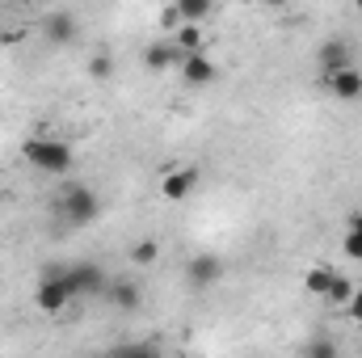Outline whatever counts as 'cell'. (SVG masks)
<instances>
[{"instance_id": "1", "label": "cell", "mask_w": 362, "mask_h": 358, "mask_svg": "<svg viewBox=\"0 0 362 358\" xmlns=\"http://www.w3.org/2000/svg\"><path fill=\"white\" fill-rule=\"evenodd\" d=\"M21 161H25L30 169H38V173L64 178V173L76 165V152H72V144H64V139H55V135H30V139L21 144Z\"/></svg>"}, {"instance_id": "2", "label": "cell", "mask_w": 362, "mask_h": 358, "mask_svg": "<svg viewBox=\"0 0 362 358\" xmlns=\"http://www.w3.org/2000/svg\"><path fill=\"white\" fill-rule=\"evenodd\" d=\"M55 211H59L72 228H89L93 219L101 215V198L93 194L89 185H68V190L55 198Z\"/></svg>"}, {"instance_id": "3", "label": "cell", "mask_w": 362, "mask_h": 358, "mask_svg": "<svg viewBox=\"0 0 362 358\" xmlns=\"http://www.w3.org/2000/svg\"><path fill=\"white\" fill-rule=\"evenodd\" d=\"M64 270L68 266H47L38 291H34V304H38V312H47V316H59V312L72 304V291H68V282H64Z\"/></svg>"}, {"instance_id": "4", "label": "cell", "mask_w": 362, "mask_h": 358, "mask_svg": "<svg viewBox=\"0 0 362 358\" xmlns=\"http://www.w3.org/2000/svg\"><path fill=\"white\" fill-rule=\"evenodd\" d=\"M64 282H68L72 299H89V295H101V291L110 287L97 262H76V266H68L64 270Z\"/></svg>"}, {"instance_id": "5", "label": "cell", "mask_w": 362, "mask_h": 358, "mask_svg": "<svg viewBox=\"0 0 362 358\" xmlns=\"http://www.w3.org/2000/svg\"><path fill=\"white\" fill-rule=\"evenodd\" d=\"M316 68H320L325 81L337 76V72H346V68H354V47L346 38H325L320 51H316Z\"/></svg>"}, {"instance_id": "6", "label": "cell", "mask_w": 362, "mask_h": 358, "mask_svg": "<svg viewBox=\"0 0 362 358\" xmlns=\"http://www.w3.org/2000/svg\"><path fill=\"white\" fill-rule=\"evenodd\" d=\"M185 278H189V287H215L223 278V262L215 253H194L185 262Z\"/></svg>"}, {"instance_id": "7", "label": "cell", "mask_w": 362, "mask_h": 358, "mask_svg": "<svg viewBox=\"0 0 362 358\" xmlns=\"http://www.w3.org/2000/svg\"><path fill=\"white\" fill-rule=\"evenodd\" d=\"M194 185H198V169H194V165H181V169H165V178H160V194H165L169 202H185Z\"/></svg>"}, {"instance_id": "8", "label": "cell", "mask_w": 362, "mask_h": 358, "mask_svg": "<svg viewBox=\"0 0 362 358\" xmlns=\"http://www.w3.org/2000/svg\"><path fill=\"white\" fill-rule=\"evenodd\" d=\"M42 34H47V42L64 47V42H72V34H76V17H72L68 8H51V13L42 17Z\"/></svg>"}, {"instance_id": "9", "label": "cell", "mask_w": 362, "mask_h": 358, "mask_svg": "<svg viewBox=\"0 0 362 358\" xmlns=\"http://www.w3.org/2000/svg\"><path fill=\"white\" fill-rule=\"evenodd\" d=\"M181 81L185 85H215V76H219V68H215V59H206V55H181Z\"/></svg>"}, {"instance_id": "10", "label": "cell", "mask_w": 362, "mask_h": 358, "mask_svg": "<svg viewBox=\"0 0 362 358\" xmlns=\"http://www.w3.org/2000/svg\"><path fill=\"white\" fill-rule=\"evenodd\" d=\"M105 295H110V304H114L118 312H135V308L144 304V291H139V282H131V278H114V282L105 287Z\"/></svg>"}, {"instance_id": "11", "label": "cell", "mask_w": 362, "mask_h": 358, "mask_svg": "<svg viewBox=\"0 0 362 358\" xmlns=\"http://www.w3.org/2000/svg\"><path fill=\"white\" fill-rule=\"evenodd\" d=\"M325 89L333 93L337 101H358V97H362V72H358V68H346V72L329 76V81H325Z\"/></svg>"}, {"instance_id": "12", "label": "cell", "mask_w": 362, "mask_h": 358, "mask_svg": "<svg viewBox=\"0 0 362 358\" xmlns=\"http://www.w3.org/2000/svg\"><path fill=\"white\" fill-rule=\"evenodd\" d=\"M181 64V51L173 42H152V47H144V68L148 72H169V68H177Z\"/></svg>"}, {"instance_id": "13", "label": "cell", "mask_w": 362, "mask_h": 358, "mask_svg": "<svg viewBox=\"0 0 362 358\" xmlns=\"http://www.w3.org/2000/svg\"><path fill=\"white\" fill-rule=\"evenodd\" d=\"M202 42H206V34L198 25H181L177 34H173V47H177L181 55H202Z\"/></svg>"}, {"instance_id": "14", "label": "cell", "mask_w": 362, "mask_h": 358, "mask_svg": "<svg viewBox=\"0 0 362 358\" xmlns=\"http://www.w3.org/2000/svg\"><path fill=\"white\" fill-rule=\"evenodd\" d=\"M333 278H337V270H333V266H312L308 274H303V287H308L312 295H320V299H325V295H329V287H333Z\"/></svg>"}, {"instance_id": "15", "label": "cell", "mask_w": 362, "mask_h": 358, "mask_svg": "<svg viewBox=\"0 0 362 358\" xmlns=\"http://www.w3.org/2000/svg\"><path fill=\"white\" fill-rule=\"evenodd\" d=\"M341 249H346V258H350V262H362V211H354V215H350Z\"/></svg>"}, {"instance_id": "16", "label": "cell", "mask_w": 362, "mask_h": 358, "mask_svg": "<svg viewBox=\"0 0 362 358\" xmlns=\"http://www.w3.org/2000/svg\"><path fill=\"white\" fill-rule=\"evenodd\" d=\"M215 4L211 0H177V13H181V25H198Z\"/></svg>"}, {"instance_id": "17", "label": "cell", "mask_w": 362, "mask_h": 358, "mask_svg": "<svg viewBox=\"0 0 362 358\" xmlns=\"http://www.w3.org/2000/svg\"><path fill=\"white\" fill-rule=\"evenodd\" d=\"M325 299H329V304H333V308H346V304H350V299H354V287H350V278H346V274H337V278H333V287H329V295H325Z\"/></svg>"}, {"instance_id": "18", "label": "cell", "mask_w": 362, "mask_h": 358, "mask_svg": "<svg viewBox=\"0 0 362 358\" xmlns=\"http://www.w3.org/2000/svg\"><path fill=\"white\" fill-rule=\"evenodd\" d=\"M160 258V245L156 241H139V245H131V266H152Z\"/></svg>"}, {"instance_id": "19", "label": "cell", "mask_w": 362, "mask_h": 358, "mask_svg": "<svg viewBox=\"0 0 362 358\" xmlns=\"http://www.w3.org/2000/svg\"><path fill=\"white\" fill-rule=\"evenodd\" d=\"M114 358H165V350H160L156 342H139V346H127V350H118Z\"/></svg>"}, {"instance_id": "20", "label": "cell", "mask_w": 362, "mask_h": 358, "mask_svg": "<svg viewBox=\"0 0 362 358\" xmlns=\"http://www.w3.org/2000/svg\"><path fill=\"white\" fill-rule=\"evenodd\" d=\"M89 76H93V81H110V76H114L110 55H93V59H89Z\"/></svg>"}, {"instance_id": "21", "label": "cell", "mask_w": 362, "mask_h": 358, "mask_svg": "<svg viewBox=\"0 0 362 358\" xmlns=\"http://www.w3.org/2000/svg\"><path fill=\"white\" fill-rule=\"evenodd\" d=\"M160 30H165V34H177V30H181V13H177V4L160 8Z\"/></svg>"}, {"instance_id": "22", "label": "cell", "mask_w": 362, "mask_h": 358, "mask_svg": "<svg viewBox=\"0 0 362 358\" xmlns=\"http://www.w3.org/2000/svg\"><path fill=\"white\" fill-rule=\"evenodd\" d=\"M308 358H337V350H333L329 337H316V342L308 346Z\"/></svg>"}, {"instance_id": "23", "label": "cell", "mask_w": 362, "mask_h": 358, "mask_svg": "<svg viewBox=\"0 0 362 358\" xmlns=\"http://www.w3.org/2000/svg\"><path fill=\"white\" fill-rule=\"evenodd\" d=\"M346 312H350V321H354V325H362V287H354V299L346 304Z\"/></svg>"}, {"instance_id": "24", "label": "cell", "mask_w": 362, "mask_h": 358, "mask_svg": "<svg viewBox=\"0 0 362 358\" xmlns=\"http://www.w3.org/2000/svg\"><path fill=\"white\" fill-rule=\"evenodd\" d=\"M17 42H25V30H21V25H13V30L0 34V47H17Z\"/></svg>"}, {"instance_id": "25", "label": "cell", "mask_w": 362, "mask_h": 358, "mask_svg": "<svg viewBox=\"0 0 362 358\" xmlns=\"http://www.w3.org/2000/svg\"><path fill=\"white\" fill-rule=\"evenodd\" d=\"M354 8H358V13H362V0H358V4H354Z\"/></svg>"}]
</instances>
